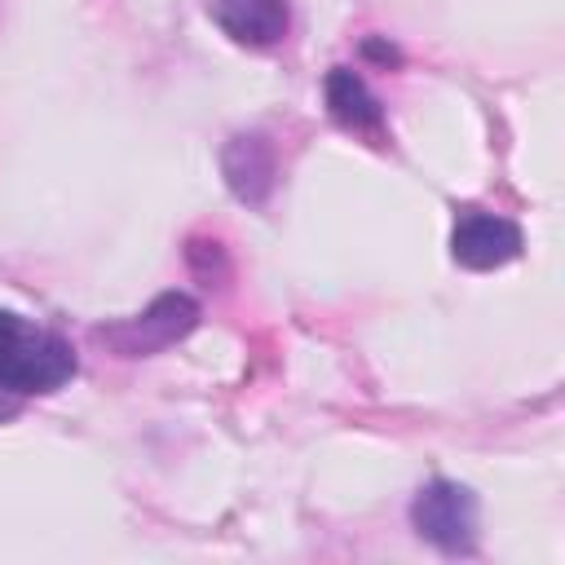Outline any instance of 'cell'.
I'll return each mask as SVG.
<instances>
[{
  "label": "cell",
  "instance_id": "cell-1",
  "mask_svg": "<svg viewBox=\"0 0 565 565\" xmlns=\"http://www.w3.org/2000/svg\"><path fill=\"white\" fill-rule=\"evenodd\" d=\"M75 349L49 331L26 322L13 309H0V388L4 393H53L75 375Z\"/></svg>",
  "mask_w": 565,
  "mask_h": 565
},
{
  "label": "cell",
  "instance_id": "cell-2",
  "mask_svg": "<svg viewBox=\"0 0 565 565\" xmlns=\"http://www.w3.org/2000/svg\"><path fill=\"white\" fill-rule=\"evenodd\" d=\"M411 521L419 539L450 556H468L477 547V494L459 481H428L411 503Z\"/></svg>",
  "mask_w": 565,
  "mask_h": 565
},
{
  "label": "cell",
  "instance_id": "cell-3",
  "mask_svg": "<svg viewBox=\"0 0 565 565\" xmlns=\"http://www.w3.org/2000/svg\"><path fill=\"white\" fill-rule=\"evenodd\" d=\"M194 318H199V305H194L185 291H163L146 313L124 318V322H115V327H102L97 335H102L110 349H119L124 358H141V353H159V349H168L172 340H181V335L194 327Z\"/></svg>",
  "mask_w": 565,
  "mask_h": 565
},
{
  "label": "cell",
  "instance_id": "cell-4",
  "mask_svg": "<svg viewBox=\"0 0 565 565\" xmlns=\"http://www.w3.org/2000/svg\"><path fill=\"white\" fill-rule=\"evenodd\" d=\"M450 252L468 269H494V265H508L521 252V230L508 216H494V212H463L455 221Z\"/></svg>",
  "mask_w": 565,
  "mask_h": 565
},
{
  "label": "cell",
  "instance_id": "cell-5",
  "mask_svg": "<svg viewBox=\"0 0 565 565\" xmlns=\"http://www.w3.org/2000/svg\"><path fill=\"white\" fill-rule=\"evenodd\" d=\"M207 13L234 44L247 49H274L291 26L287 0H207Z\"/></svg>",
  "mask_w": 565,
  "mask_h": 565
},
{
  "label": "cell",
  "instance_id": "cell-6",
  "mask_svg": "<svg viewBox=\"0 0 565 565\" xmlns=\"http://www.w3.org/2000/svg\"><path fill=\"white\" fill-rule=\"evenodd\" d=\"M327 110L340 128L349 132H362V137H380L384 132V110H380V97L366 88L362 75H353L349 66H335L327 75Z\"/></svg>",
  "mask_w": 565,
  "mask_h": 565
},
{
  "label": "cell",
  "instance_id": "cell-7",
  "mask_svg": "<svg viewBox=\"0 0 565 565\" xmlns=\"http://www.w3.org/2000/svg\"><path fill=\"white\" fill-rule=\"evenodd\" d=\"M225 181L243 203H265L274 185V154L260 137H234L225 146Z\"/></svg>",
  "mask_w": 565,
  "mask_h": 565
}]
</instances>
